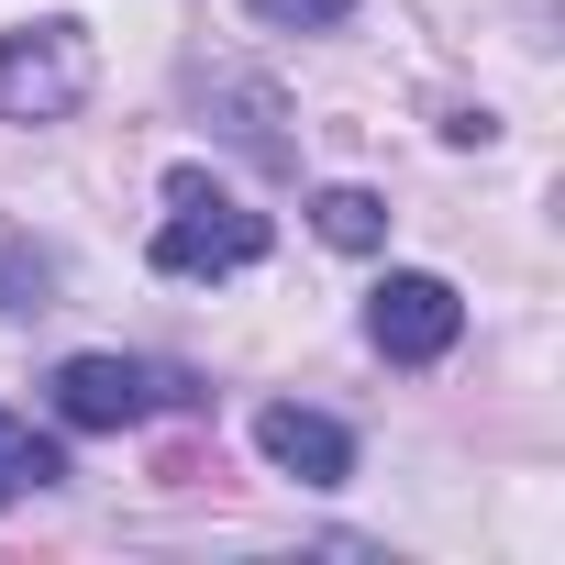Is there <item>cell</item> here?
Instances as JSON below:
<instances>
[{
    "label": "cell",
    "instance_id": "3",
    "mask_svg": "<svg viewBox=\"0 0 565 565\" xmlns=\"http://www.w3.org/2000/svg\"><path fill=\"white\" fill-rule=\"evenodd\" d=\"M156 399H189V388L156 377V366H134V355H67V366H56V422H67V433H122V422H145Z\"/></svg>",
    "mask_w": 565,
    "mask_h": 565
},
{
    "label": "cell",
    "instance_id": "4",
    "mask_svg": "<svg viewBox=\"0 0 565 565\" xmlns=\"http://www.w3.org/2000/svg\"><path fill=\"white\" fill-rule=\"evenodd\" d=\"M455 333H466V300L444 289V277H388V289L366 300V344L388 366H433V355H455Z\"/></svg>",
    "mask_w": 565,
    "mask_h": 565
},
{
    "label": "cell",
    "instance_id": "2",
    "mask_svg": "<svg viewBox=\"0 0 565 565\" xmlns=\"http://www.w3.org/2000/svg\"><path fill=\"white\" fill-rule=\"evenodd\" d=\"M78 100H89V34L78 23L0 34V122H67Z\"/></svg>",
    "mask_w": 565,
    "mask_h": 565
},
{
    "label": "cell",
    "instance_id": "1",
    "mask_svg": "<svg viewBox=\"0 0 565 565\" xmlns=\"http://www.w3.org/2000/svg\"><path fill=\"white\" fill-rule=\"evenodd\" d=\"M255 255H266V211H244L233 189L178 167L167 178V222H156V266L167 277H244Z\"/></svg>",
    "mask_w": 565,
    "mask_h": 565
},
{
    "label": "cell",
    "instance_id": "6",
    "mask_svg": "<svg viewBox=\"0 0 565 565\" xmlns=\"http://www.w3.org/2000/svg\"><path fill=\"white\" fill-rule=\"evenodd\" d=\"M67 477V455L23 422V411H0V499H34V488H56Z\"/></svg>",
    "mask_w": 565,
    "mask_h": 565
},
{
    "label": "cell",
    "instance_id": "8",
    "mask_svg": "<svg viewBox=\"0 0 565 565\" xmlns=\"http://www.w3.org/2000/svg\"><path fill=\"white\" fill-rule=\"evenodd\" d=\"M255 12H266V23H289V34H322V23L355 12V0H255Z\"/></svg>",
    "mask_w": 565,
    "mask_h": 565
},
{
    "label": "cell",
    "instance_id": "5",
    "mask_svg": "<svg viewBox=\"0 0 565 565\" xmlns=\"http://www.w3.org/2000/svg\"><path fill=\"white\" fill-rule=\"evenodd\" d=\"M255 444H266V466H289L300 488H333V477H355V433H344V422H322V411H300V399L255 411Z\"/></svg>",
    "mask_w": 565,
    "mask_h": 565
},
{
    "label": "cell",
    "instance_id": "7",
    "mask_svg": "<svg viewBox=\"0 0 565 565\" xmlns=\"http://www.w3.org/2000/svg\"><path fill=\"white\" fill-rule=\"evenodd\" d=\"M311 222H322V244H344V255L388 244V200H377V189H322V200H311Z\"/></svg>",
    "mask_w": 565,
    "mask_h": 565
}]
</instances>
